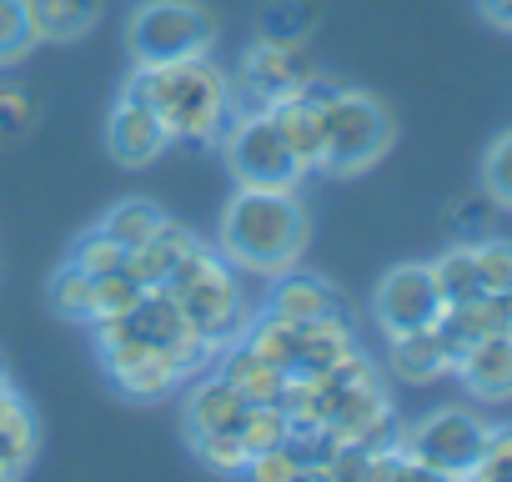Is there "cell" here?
<instances>
[{
    "mask_svg": "<svg viewBox=\"0 0 512 482\" xmlns=\"http://www.w3.org/2000/svg\"><path fill=\"white\" fill-rule=\"evenodd\" d=\"M307 247V211L282 186H241L221 216V257L241 272L282 277Z\"/></svg>",
    "mask_w": 512,
    "mask_h": 482,
    "instance_id": "6da1fadb",
    "label": "cell"
},
{
    "mask_svg": "<svg viewBox=\"0 0 512 482\" xmlns=\"http://www.w3.org/2000/svg\"><path fill=\"white\" fill-rule=\"evenodd\" d=\"M126 96L146 101L161 116V126H166L171 141L176 136L181 141H211L231 121V81L206 56L171 61V66H141L131 76Z\"/></svg>",
    "mask_w": 512,
    "mask_h": 482,
    "instance_id": "7a4b0ae2",
    "label": "cell"
},
{
    "mask_svg": "<svg viewBox=\"0 0 512 482\" xmlns=\"http://www.w3.org/2000/svg\"><path fill=\"white\" fill-rule=\"evenodd\" d=\"M96 327V347H101V357H111V352H166L176 367H181V377L186 372H196V367H206L221 347H211L201 332H191V322H186V312L176 307V297L166 292V287H146L141 292V302L126 312V317H106V322H91Z\"/></svg>",
    "mask_w": 512,
    "mask_h": 482,
    "instance_id": "3957f363",
    "label": "cell"
},
{
    "mask_svg": "<svg viewBox=\"0 0 512 482\" xmlns=\"http://www.w3.org/2000/svg\"><path fill=\"white\" fill-rule=\"evenodd\" d=\"M161 287L176 297V307L186 312L191 332H201L211 347H226L236 337V327H241V292H236V272H231V262L221 252L191 247Z\"/></svg>",
    "mask_w": 512,
    "mask_h": 482,
    "instance_id": "277c9868",
    "label": "cell"
},
{
    "mask_svg": "<svg viewBox=\"0 0 512 482\" xmlns=\"http://www.w3.org/2000/svg\"><path fill=\"white\" fill-rule=\"evenodd\" d=\"M126 41H131L136 66L191 61V56H206L216 46V16L201 0H146L131 16Z\"/></svg>",
    "mask_w": 512,
    "mask_h": 482,
    "instance_id": "5b68a950",
    "label": "cell"
},
{
    "mask_svg": "<svg viewBox=\"0 0 512 482\" xmlns=\"http://www.w3.org/2000/svg\"><path fill=\"white\" fill-rule=\"evenodd\" d=\"M392 146V116L377 96L342 91L322 106V166L327 171H367Z\"/></svg>",
    "mask_w": 512,
    "mask_h": 482,
    "instance_id": "8992f818",
    "label": "cell"
},
{
    "mask_svg": "<svg viewBox=\"0 0 512 482\" xmlns=\"http://www.w3.org/2000/svg\"><path fill=\"white\" fill-rule=\"evenodd\" d=\"M312 76H317V56L302 41H262L241 61V86L231 91V106L241 116L272 111L277 101L297 96Z\"/></svg>",
    "mask_w": 512,
    "mask_h": 482,
    "instance_id": "52a82bcc",
    "label": "cell"
},
{
    "mask_svg": "<svg viewBox=\"0 0 512 482\" xmlns=\"http://www.w3.org/2000/svg\"><path fill=\"white\" fill-rule=\"evenodd\" d=\"M226 166L241 186H282L292 191L297 176H302V161L292 156L287 136L277 131V121L267 111L256 116H241L226 136Z\"/></svg>",
    "mask_w": 512,
    "mask_h": 482,
    "instance_id": "ba28073f",
    "label": "cell"
},
{
    "mask_svg": "<svg viewBox=\"0 0 512 482\" xmlns=\"http://www.w3.org/2000/svg\"><path fill=\"white\" fill-rule=\"evenodd\" d=\"M482 442H487V427L472 412H457V407L422 417L402 437V447L412 452V462L427 477H472V462H477Z\"/></svg>",
    "mask_w": 512,
    "mask_h": 482,
    "instance_id": "9c48e42d",
    "label": "cell"
},
{
    "mask_svg": "<svg viewBox=\"0 0 512 482\" xmlns=\"http://www.w3.org/2000/svg\"><path fill=\"white\" fill-rule=\"evenodd\" d=\"M437 312H442V292L432 282V267H397V272L382 277V287H377V322L387 327V337L432 327Z\"/></svg>",
    "mask_w": 512,
    "mask_h": 482,
    "instance_id": "30bf717a",
    "label": "cell"
},
{
    "mask_svg": "<svg viewBox=\"0 0 512 482\" xmlns=\"http://www.w3.org/2000/svg\"><path fill=\"white\" fill-rule=\"evenodd\" d=\"M166 126H161V116L146 106V101H136V96H121L116 101V111H111V121H106V146H111V156L121 161V166H146V161H156L161 151H166Z\"/></svg>",
    "mask_w": 512,
    "mask_h": 482,
    "instance_id": "8fae6325",
    "label": "cell"
},
{
    "mask_svg": "<svg viewBox=\"0 0 512 482\" xmlns=\"http://www.w3.org/2000/svg\"><path fill=\"white\" fill-rule=\"evenodd\" d=\"M457 377H462V387L467 392H477V397H512V332H487L482 342H472L462 357H457V367H452Z\"/></svg>",
    "mask_w": 512,
    "mask_h": 482,
    "instance_id": "7c38bea8",
    "label": "cell"
},
{
    "mask_svg": "<svg viewBox=\"0 0 512 482\" xmlns=\"http://www.w3.org/2000/svg\"><path fill=\"white\" fill-rule=\"evenodd\" d=\"M357 342L347 332V322L337 312L327 317H312V322H297V357H292V377H322L332 372L342 357H352Z\"/></svg>",
    "mask_w": 512,
    "mask_h": 482,
    "instance_id": "4fadbf2b",
    "label": "cell"
},
{
    "mask_svg": "<svg viewBox=\"0 0 512 482\" xmlns=\"http://www.w3.org/2000/svg\"><path fill=\"white\" fill-rule=\"evenodd\" d=\"M246 407H251V402H246L221 372H211V377H201V382L191 387V397H186V432H191V437L236 432L241 417H246Z\"/></svg>",
    "mask_w": 512,
    "mask_h": 482,
    "instance_id": "5bb4252c",
    "label": "cell"
},
{
    "mask_svg": "<svg viewBox=\"0 0 512 482\" xmlns=\"http://www.w3.org/2000/svg\"><path fill=\"white\" fill-rule=\"evenodd\" d=\"M392 372L402 382H437L452 372V352L442 342L437 327H417V332H397L392 337Z\"/></svg>",
    "mask_w": 512,
    "mask_h": 482,
    "instance_id": "9a60e30c",
    "label": "cell"
},
{
    "mask_svg": "<svg viewBox=\"0 0 512 482\" xmlns=\"http://www.w3.org/2000/svg\"><path fill=\"white\" fill-rule=\"evenodd\" d=\"M106 372L116 377V387L126 397H161L181 382V367L166 357V352H111L106 357Z\"/></svg>",
    "mask_w": 512,
    "mask_h": 482,
    "instance_id": "2e32d148",
    "label": "cell"
},
{
    "mask_svg": "<svg viewBox=\"0 0 512 482\" xmlns=\"http://www.w3.org/2000/svg\"><path fill=\"white\" fill-rule=\"evenodd\" d=\"M191 247H196V236H191L186 226L161 221V231H156L151 241H141L136 252H126V272H131L141 287H161V282L176 272V262H181Z\"/></svg>",
    "mask_w": 512,
    "mask_h": 482,
    "instance_id": "e0dca14e",
    "label": "cell"
},
{
    "mask_svg": "<svg viewBox=\"0 0 512 482\" xmlns=\"http://www.w3.org/2000/svg\"><path fill=\"white\" fill-rule=\"evenodd\" d=\"M26 16L41 46H66L96 26L101 0H26Z\"/></svg>",
    "mask_w": 512,
    "mask_h": 482,
    "instance_id": "ac0fdd59",
    "label": "cell"
},
{
    "mask_svg": "<svg viewBox=\"0 0 512 482\" xmlns=\"http://www.w3.org/2000/svg\"><path fill=\"white\" fill-rule=\"evenodd\" d=\"M221 377L246 397V402H277L282 387H287V372L277 362H267L262 352H251L246 342H231L226 357H221Z\"/></svg>",
    "mask_w": 512,
    "mask_h": 482,
    "instance_id": "d6986e66",
    "label": "cell"
},
{
    "mask_svg": "<svg viewBox=\"0 0 512 482\" xmlns=\"http://www.w3.org/2000/svg\"><path fill=\"white\" fill-rule=\"evenodd\" d=\"M272 312H282V317H292V322H312V317L337 312V292H332L327 282H317V277H292V272H282L277 287H272Z\"/></svg>",
    "mask_w": 512,
    "mask_h": 482,
    "instance_id": "ffe728a7",
    "label": "cell"
},
{
    "mask_svg": "<svg viewBox=\"0 0 512 482\" xmlns=\"http://www.w3.org/2000/svg\"><path fill=\"white\" fill-rule=\"evenodd\" d=\"M251 352H262L267 362H277L282 372H292V357H297V322L292 317H282V312H262L251 327H246V337H241Z\"/></svg>",
    "mask_w": 512,
    "mask_h": 482,
    "instance_id": "44dd1931",
    "label": "cell"
},
{
    "mask_svg": "<svg viewBox=\"0 0 512 482\" xmlns=\"http://www.w3.org/2000/svg\"><path fill=\"white\" fill-rule=\"evenodd\" d=\"M161 221H166V216H161V206H151V201H141V196H136V201L111 206V211H106V221H101V231H111L126 252H136L141 241H151V236L161 231Z\"/></svg>",
    "mask_w": 512,
    "mask_h": 482,
    "instance_id": "7402d4cb",
    "label": "cell"
},
{
    "mask_svg": "<svg viewBox=\"0 0 512 482\" xmlns=\"http://www.w3.org/2000/svg\"><path fill=\"white\" fill-rule=\"evenodd\" d=\"M432 282L442 292V302H467V297H482V272H477V252L472 247H452L437 267H432Z\"/></svg>",
    "mask_w": 512,
    "mask_h": 482,
    "instance_id": "603a6c76",
    "label": "cell"
},
{
    "mask_svg": "<svg viewBox=\"0 0 512 482\" xmlns=\"http://www.w3.org/2000/svg\"><path fill=\"white\" fill-rule=\"evenodd\" d=\"M46 292H51L56 317H66V322H91V292H96V277H91L86 267L66 262V267L51 277Z\"/></svg>",
    "mask_w": 512,
    "mask_h": 482,
    "instance_id": "cb8c5ba5",
    "label": "cell"
},
{
    "mask_svg": "<svg viewBox=\"0 0 512 482\" xmlns=\"http://www.w3.org/2000/svg\"><path fill=\"white\" fill-rule=\"evenodd\" d=\"M317 31V0H272L262 6V41H307Z\"/></svg>",
    "mask_w": 512,
    "mask_h": 482,
    "instance_id": "d4e9b609",
    "label": "cell"
},
{
    "mask_svg": "<svg viewBox=\"0 0 512 482\" xmlns=\"http://www.w3.org/2000/svg\"><path fill=\"white\" fill-rule=\"evenodd\" d=\"M141 282L126 272V267H116V272H101L96 277V292H91V322H106V317H126L136 302H141Z\"/></svg>",
    "mask_w": 512,
    "mask_h": 482,
    "instance_id": "484cf974",
    "label": "cell"
},
{
    "mask_svg": "<svg viewBox=\"0 0 512 482\" xmlns=\"http://www.w3.org/2000/svg\"><path fill=\"white\" fill-rule=\"evenodd\" d=\"M246 472L262 477V482H297V477H312V462H307V452L287 437V442H277V447H267V452H251V457H246Z\"/></svg>",
    "mask_w": 512,
    "mask_h": 482,
    "instance_id": "4316f807",
    "label": "cell"
},
{
    "mask_svg": "<svg viewBox=\"0 0 512 482\" xmlns=\"http://www.w3.org/2000/svg\"><path fill=\"white\" fill-rule=\"evenodd\" d=\"M36 457V422L26 407H16L6 422H0V467H6L11 477H21Z\"/></svg>",
    "mask_w": 512,
    "mask_h": 482,
    "instance_id": "83f0119b",
    "label": "cell"
},
{
    "mask_svg": "<svg viewBox=\"0 0 512 482\" xmlns=\"http://www.w3.org/2000/svg\"><path fill=\"white\" fill-rule=\"evenodd\" d=\"M36 31L26 16V0H0V66H16L36 51Z\"/></svg>",
    "mask_w": 512,
    "mask_h": 482,
    "instance_id": "f1b7e54d",
    "label": "cell"
},
{
    "mask_svg": "<svg viewBox=\"0 0 512 482\" xmlns=\"http://www.w3.org/2000/svg\"><path fill=\"white\" fill-rule=\"evenodd\" d=\"M71 262L76 267H86L91 277H101V272H116V267H126V247L111 236V231H86L81 241H76V252H71Z\"/></svg>",
    "mask_w": 512,
    "mask_h": 482,
    "instance_id": "f546056e",
    "label": "cell"
},
{
    "mask_svg": "<svg viewBox=\"0 0 512 482\" xmlns=\"http://www.w3.org/2000/svg\"><path fill=\"white\" fill-rule=\"evenodd\" d=\"M196 442V457L211 467V472H246V442L241 432H211V437H191Z\"/></svg>",
    "mask_w": 512,
    "mask_h": 482,
    "instance_id": "4dcf8cb0",
    "label": "cell"
},
{
    "mask_svg": "<svg viewBox=\"0 0 512 482\" xmlns=\"http://www.w3.org/2000/svg\"><path fill=\"white\" fill-rule=\"evenodd\" d=\"M472 477L487 482H512V427H487V442L472 462Z\"/></svg>",
    "mask_w": 512,
    "mask_h": 482,
    "instance_id": "1f68e13d",
    "label": "cell"
},
{
    "mask_svg": "<svg viewBox=\"0 0 512 482\" xmlns=\"http://www.w3.org/2000/svg\"><path fill=\"white\" fill-rule=\"evenodd\" d=\"M477 272H482V287L487 292H507L512 287V241H477Z\"/></svg>",
    "mask_w": 512,
    "mask_h": 482,
    "instance_id": "d6a6232c",
    "label": "cell"
},
{
    "mask_svg": "<svg viewBox=\"0 0 512 482\" xmlns=\"http://www.w3.org/2000/svg\"><path fill=\"white\" fill-rule=\"evenodd\" d=\"M482 176H487V196H492L497 206H512V131L492 141Z\"/></svg>",
    "mask_w": 512,
    "mask_h": 482,
    "instance_id": "836d02e7",
    "label": "cell"
},
{
    "mask_svg": "<svg viewBox=\"0 0 512 482\" xmlns=\"http://www.w3.org/2000/svg\"><path fill=\"white\" fill-rule=\"evenodd\" d=\"M31 121H36V111H31L26 91L0 86V141H21L31 131Z\"/></svg>",
    "mask_w": 512,
    "mask_h": 482,
    "instance_id": "e575fe53",
    "label": "cell"
},
{
    "mask_svg": "<svg viewBox=\"0 0 512 482\" xmlns=\"http://www.w3.org/2000/svg\"><path fill=\"white\" fill-rule=\"evenodd\" d=\"M482 16L497 26V31H512V0H477Z\"/></svg>",
    "mask_w": 512,
    "mask_h": 482,
    "instance_id": "d590c367",
    "label": "cell"
},
{
    "mask_svg": "<svg viewBox=\"0 0 512 482\" xmlns=\"http://www.w3.org/2000/svg\"><path fill=\"white\" fill-rule=\"evenodd\" d=\"M482 221H487V201H462L457 226H462V231H482Z\"/></svg>",
    "mask_w": 512,
    "mask_h": 482,
    "instance_id": "8d00e7d4",
    "label": "cell"
},
{
    "mask_svg": "<svg viewBox=\"0 0 512 482\" xmlns=\"http://www.w3.org/2000/svg\"><path fill=\"white\" fill-rule=\"evenodd\" d=\"M497 297H502V317H507V327H512V287H507V292H497Z\"/></svg>",
    "mask_w": 512,
    "mask_h": 482,
    "instance_id": "74e56055",
    "label": "cell"
},
{
    "mask_svg": "<svg viewBox=\"0 0 512 482\" xmlns=\"http://www.w3.org/2000/svg\"><path fill=\"white\" fill-rule=\"evenodd\" d=\"M11 392V377H6V362H0V397H6Z\"/></svg>",
    "mask_w": 512,
    "mask_h": 482,
    "instance_id": "f35d334b",
    "label": "cell"
}]
</instances>
